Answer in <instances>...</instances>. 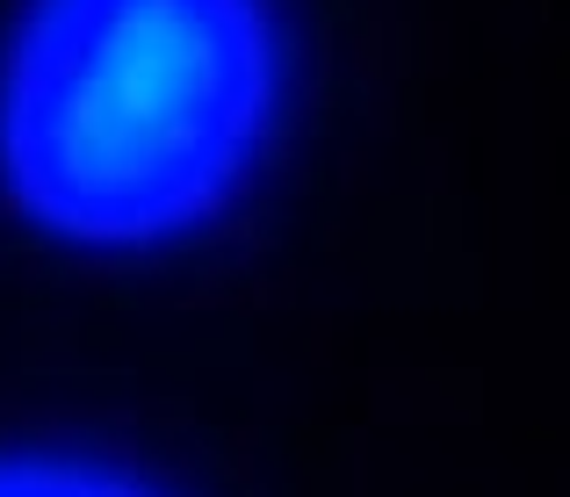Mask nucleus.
Masks as SVG:
<instances>
[{"instance_id": "f257e3e1", "label": "nucleus", "mask_w": 570, "mask_h": 497, "mask_svg": "<svg viewBox=\"0 0 570 497\" xmlns=\"http://www.w3.org/2000/svg\"><path fill=\"white\" fill-rule=\"evenodd\" d=\"M267 109L261 0H37L0 87V166L51 231L138 246L232 195Z\"/></svg>"}, {"instance_id": "f03ea898", "label": "nucleus", "mask_w": 570, "mask_h": 497, "mask_svg": "<svg viewBox=\"0 0 570 497\" xmlns=\"http://www.w3.org/2000/svg\"><path fill=\"white\" fill-rule=\"evenodd\" d=\"M0 497H145L124 476L80 469V461H0Z\"/></svg>"}]
</instances>
